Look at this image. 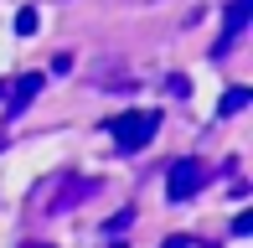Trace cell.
Masks as SVG:
<instances>
[{
  "instance_id": "cell-1",
  "label": "cell",
  "mask_w": 253,
  "mask_h": 248,
  "mask_svg": "<svg viewBox=\"0 0 253 248\" xmlns=\"http://www.w3.org/2000/svg\"><path fill=\"white\" fill-rule=\"evenodd\" d=\"M98 191V181L93 176H78V171H62L57 176V181L42 191V212H47V217H62V212H73V207H83L88 197H93Z\"/></svg>"
},
{
  "instance_id": "cell-2",
  "label": "cell",
  "mask_w": 253,
  "mask_h": 248,
  "mask_svg": "<svg viewBox=\"0 0 253 248\" xmlns=\"http://www.w3.org/2000/svg\"><path fill=\"white\" fill-rule=\"evenodd\" d=\"M155 129H160V114H155V109H134V114L109 119V134H114L119 150H145V145L155 140Z\"/></svg>"
},
{
  "instance_id": "cell-3",
  "label": "cell",
  "mask_w": 253,
  "mask_h": 248,
  "mask_svg": "<svg viewBox=\"0 0 253 248\" xmlns=\"http://www.w3.org/2000/svg\"><path fill=\"white\" fill-rule=\"evenodd\" d=\"M207 181H212V165H207V161H197V155L170 161V171H166V197H170V202H191Z\"/></svg>"
},
{
  "instance_id": "cell-4",
  "label": "cell",
  "mask_w": 253,
  "mask_h": 248,
  "mask_svg": "<svg viewBox=\"0 0 253 248\" xmlns=\"http://www.w3.org/2000/svg\"><path fill=\"white\" fill-rule=\"evenodd\" d=\"M248 21H253V0H233L227 16H222V37L212 41V57H227V52L238 47V37L248 31Z\"/></svg>"
},
{
  "instance_id": "cell-5",
  "label": "cell",
  "mask_w": 253,
  "mask_h": 248,
  "mask_svg": "<svg viewBox=\"0 0 253 248\" xmlns=\"http://www.w3.org/2000/svg\"><path fill=\"white\" fill-rule=\"evenodd\" d=\"M42 88H47V78H42V73L16 78V83H10V104H5V124H16L21 114H26V109H31V98H37Z\"/></svg>"
},
{
  "instance_id": "cell-6",
  "label": "cell",
  "mask_w": 253,
  "mask_h": 248,
  "mask_svg": "<svg viewBox=\"0 0 253 248\" xmlns=\"http://www.w3.org/2000/svg\"><path fill=\"white\" fill-rule=\"evenodd\" d=\"M248 88H227V93H222V119H233V114H243V109H248Z\"/></svg>"
},
{
  "instance_id": "cell-7",
  "label": "cell",
  "mask_w": 253,
  "mask_h": 248,
  "mask_svg": "<svg viewBox=\"0 0 253 248\" xmlns=\"http://www.w3.org/2000/svg\"><path fill=\"white\" fill-rule=\"evenodd\" d=\"M16 31H21V37H31V31H37V10H21V16H16Z\"/></svg>"
},
{
  "instance_id": "cell-8",
  "label": "cell",
  "mask_w": 253,
  "mask_h": 248,
  "mask_svg": "<svg viewBox=\"0 0 253 248\" xmlns=\"http://www.w3.org/2000/svg\"><path fill=\"white\" fill-rule=\"evenodd\" d=\"M129 222H134V212H119V217H114V222H109V238H119V233H124V228H129Z\"/></svg>"
},
{
  "instance_id": "cell-9",
  "label": "cell",
  "mask_w": 253,
  "mask_h": 248,
  "mask_svg": "<svg viewBox=\"0 0 253 248\" xmlns=\"http://www.w3.org/2000/svg\"><path fill=\"white\" fill-rule=\"evenodd\" d=\"M233 233H238V238H243V233H253V212H238V217H233Z\"/></svg>"
},
{
  "instance_id": "cell-10",
  "label": "cell",
  "mask_w": 253,
  "mask_h": 248,
  "mask_svg": "<svg viewBox=\"0 0 253 248\" xmlns=\"http://www.w3.org/2000/svg\"><path fill=\"white\" fill-rule=\"evenodd\" d=\"M160 248H191V238H166Z\"/></svg>"
},
{
  "instance_id": "cell-11",
  "label": "cell",
  "mask_w": 253,
  "mask_h": 248,
  "mask_svg": "<svg viewBox=\"0 0 253 248\" xmlns=\"http://www.w3.org/2000/svg\"><path fill=\"white\" fill-rule=\"evenodd\" d=\"M21 248H52V243H21Z\"/></svg>"
},
{
  "instance_id": "cell-12",
  "label": "cell",
  "mask_w": 253,
  "mask_h": 248,
  "mask_svg": "<svg viewBox=\"0 0 253 248\" xmlns=\"http://www.w3.org/2000/svg\"><path fill=\"white\" fill-rule=\"evenodd\" d=\"M0 98H5V83H0Z\"/></svg>"
}]
</instances>
